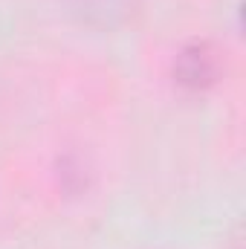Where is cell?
Wrapping results in <instances>:
<instances>
[{"instance_id":"cell-1","label":"cell","mask_w":246,"mask_h":249,"mask_svg":"<svg viewBox=\"0 0 246 249\" xmlns=\"http://www.w3.org/2000/svg\"><path fill=\"white\" fill-rule=\"evenodd\" d=\"M217 70H220L217 53L209 44H188L177 55V64H174V75L185 87H206V84H211L217 78Z\"/></svg>"},{"instance_id":"cell-2","label":"cell","mask_w":246,"mask_h":249,"mask_svg":"<svg viewBox=\"0 0 246 249\" xmlns=\"http://www.w3.org/2000/svg\"><path fill=\"white\" fill-rule=\"evenodd\" d=\"M64 3L78 20L93 26H113L124 20L133 9V0H64Z\"/></svg>"}]
</instances>
